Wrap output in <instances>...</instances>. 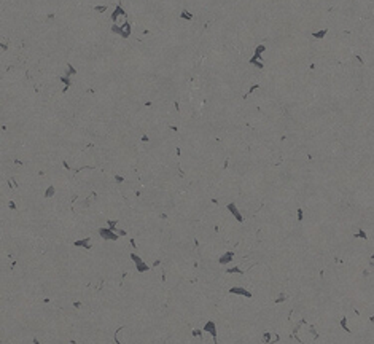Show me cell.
<instances>
[{
    "instance_id": "obj_1",
    "label": "cell",
    "mask_w": 374,
    "mask_h": 344,
    "mask_svg": "<svg viewBox=\"0 0 374 344\" xmlns=\"http://www.w3.org/2000/svg\"><path fill=\"white\" fill-rule=\"evenodd\" d=\"M131 258H132V261L135 263V266H137V271L139 272H147V271H150V266L147 263H145L142 258L137 255V253H131Z\"/></svg>"
},
{
    "instance_id": "obj_2",
    "label": "cell",
    "mask_w": 374,
    "mask_h": 344,
    "mask_svg": "<svg viewBox=\"0 0 374 344\" xmlns=\"http://www.w3.org/2000/svg\"><path fill=\"white\" fill-rule=\"evenodd\" d=\"M99 234L104 237V239H107V241H118V239H120V234H118L116 231H113L112 228H100Z\"/></svg>"
},
{
    "instance_id": "obj_3",
    "label": "cell",
    "mask_w": 374,
    "mask_h": 344,
    "mask_svg": "<svg viewBox=\"0 0 374 344\" xmlns=\"http://www.w3.org/2000/svg\"><path fill=\"white\" fill-rule=\"evenodd\" d=\"M202 331H206V333H208L214 338V341L216 343V325H215V322L214 320H207L206 322V325H204V328H202Z\"/></svg>"
},
{
    "instance_id": "obj_4",
    "label": "cell",
    "mask_w": 374,
    "mask_h": 344,
    "mask_svg": "<svg viewBox=\"0 0 374 344\" xmlns=\"http://www.w3.org/2000/svg\"><path fill=\"white\" fill-rule=\"evenodd\" d=\"M229 293H233V295H241V296H245V298H251V292H249L247 288L244 287H231L229 288Z\"/></svg>"
},
{
    "instance_id": "obj_5",
    "label": "cell",
    "mask_w": 374,
    "mask_h": 344,
    "mask_svg": "<svg viewBox=\"0 0 374 344\" xmlns=\"http://www.w3.org/2000/svg\"><path fill=\"white\" fill-rule=\"evenodd\" d=\"M233 260H234V252H226V253H223V255L220 257L218 263L220 264H228V263H231Z\"/></svg>"
},
{
    "instance_id": "obj_6",
    "label": "cell",
    "mask_w": 374,
    "mask_h": 344,
    "mask_svg": "<svg viewBox=\"0 0 374 344\" xmlns=\"http://www.w3.org/2000/svg\"><path fill=\"white\" fill-rule=\"evenodd\" d=\"M73 245H75V247H85V249H91V247H92V245L89 244V237H86V239L73 241Z\"/></svg>"
},
{
    "instance_id": "obj_7",
    "label": "cell",
    "mask_w": 374,
    "mask_h": 344,
    "mask_svg": "<svg viewBox=\"0 0 374 344\" xmlns=\"http://www.w3.org/2000/svg\"><path fill=\"white\" fill-rule=\"evenodd\" d=\"M228 210H229V212H233V215L236 217V220H239V221H242L244 218H242V215H241V212H239L237 210V207H236V204H233V202H231L229 206H228Z\"/></svg>"
},
{
    "instance_id": "obj_8",
    "label": "cell",
    "mask_w": 374,
    "mask_h": 344,
    "mask_svg": "<svg viewBox=\"0 0 374 344\" xmlns=\"http://www.w3.org/2000/svg\"><path fill=\"white\" fill-rule=\"evenodd\" d=\"M226 274H244V271L239 269V266H234L231 269H226Z\"/></svg>"
},
{
    "instance_id": "obj_9",
    "label": "cell",
    "mask_w": 374,
    "mask_h": 344,
    "mask_svg": "<svg viewBox=\"0 0 374 344\" xmlns=\"http://www.w3.org/2000/svg\"><path fill=\"white\" fill-rule=\"evenodd\" d=\"M54 194V186H49L48 190H46V193H45V198H51Z\"/></svg>"
},
{
    "instance_id": "obj_10",
    "label": "cell",
    "mask_w": 374,
    "mask_h": 344,
    "mask_svg": "<svg viewBox=\"0 0 374 344\" xmlns=\"http://www.w3.org/2000/svg\"><path fill=\"white\" fill-rule=\"evenodd\" d=\"M263 341H264L266 344H271V333H267V331H266V333L263 335Z\"/></svg>"
},
{
    "instance_id": "obj_11",
    "label": "cell",
    "mask_w": 374,
    "mask_h": 344,
    "mask_svg": "<svg viewBox=\"0 0 374 344\" xmlns=\"http://www.w3.org/2000/svg\"><path fill=\"white\" fill-rule=\"evenodd\" d=\"M201 335H202V331L198 330V328H196V330H193V336H196V338H198V336H201Z\"/></svg>"
},
{
    "instance_id": "obj_12",
    "label": "cell",
    "mask_w": 374,
    "mask_h": 344,
    "mask_svg": "<svg viewBox=\"0 0 374 344\" xmlns=\"http://www.w3.org/2000/svg\"><path fill=\"white\" fill-rule=\"evenodd\" d=\"M285 298H287V296H285V295H283V293H282V295L279 296L277 300H275V303H282V301H285Z\"/></svg>"
},
{
    "instance_id": "obj_13",
    "label": "cell",
    "mask_w": 374,
    "mask_h": 344,
    "mask_svg": "<svg viewBox=\"0 0 374 344\" xmlns=\"http://www.w3.org/2000/svg\"><path fill=\"white\" fill-rule=\"evenodd\" d=\"M182 16H183V18H188V19H190V18H191V14H190V13H186V11H183V14H182Z\"/></svg>"
},
{
    "instance_id": "obj_14",
    "label": "cell",
    "mask_w": 374,
    "mask_h": 344,
    "mask_svg": "<svg viewBox=\"0 0 374 344\" xmlns=\"http://www.w3.org/2000/svg\"><path fill=\"white\" fill-rule=\"evenodd\" d=\"M97 11H105V6H96Z\"/></svg>"
},
{
    "instance_id": "obj_15",
    "label": "cell",
    "mask_w": 374,
    "mask_h": 344,
    "mask_svg": "<svg viewBox=\"0 0 374 344\" xmlns=\"http://www.w3.org/2000/svg\"><path fill=\"white\" fill-rule=\"evenodd\" d=\"M116 182H118V183H121V182H123V177H120V175H116Z\"/></svg>"
},
{
    "instance_id": "obj_16",
    "label": "cell",
    "mask_w": 374,
    "mask_h": 344,
    "mask_svg": "<svg viewBox=\"0 0 374 344\" xmlns=\"http://www.w3.org/2000/svg\"><path fill=\"white\" fill-rule=\"evenodd\" d=\"M34 344H40V341H38L37 338H34Z\"/></svg>"
}]
</instances>
